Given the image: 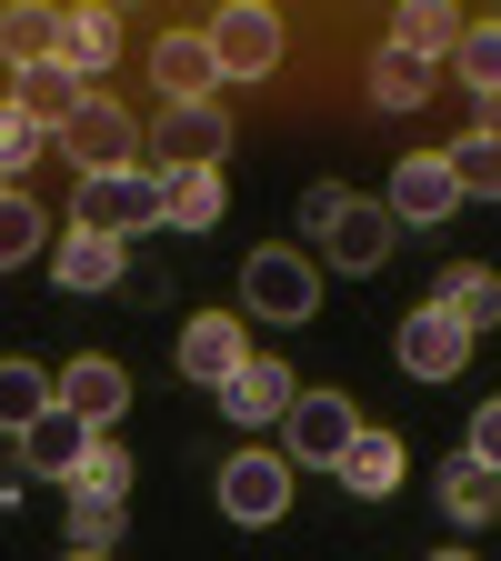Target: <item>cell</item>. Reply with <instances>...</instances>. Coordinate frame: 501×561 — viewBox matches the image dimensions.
I'll return each instance as SVG.
<instances>
[{
	"label": "cell",
	"instance_id": "obj_38",
	"mask_svg": "<svg viewBox=\"0 0 501 561\" xmlns=\"http://www.w3.org/2000/svg\"><path fill=\"white\" fill-rule=\"evenodd\" d=\"M0 191H11V181H0Z\"/></svg>",
	"mask_w": 501,
	"mask_h": 561
},
{
	"label": "cell",
	"instance_id": "obj_2",
	"mask_svg": "<svg viewBox=\"0 0 501 561\" xmlns=\"http://www.w3.org/2000/svg\"><path fill=\"white\" fill-rule=\"evenodd\" d=\"M241 311H251V321H281V331H301V321L321 311V261H311L301 241L251 251V261H241Z\"/></svg>",
	"mask_w": 501,
	"mask_h": 561
},
{
	"label": "cell",
	"instance_id": "obj_21",
	"mask_svg": "<svg viewBox=\"0 0 501 561\" xmlns=\"http://www.w3.org/2000/svg\"><path fill=\"white\" fill-rule=\"evenodd\" d=\"M331 481L351 491V502H391V491H401V442H391V432H372V421H362V442L341 451V471H331Z\"/></svg>",
	"mask_w": 501,
	"mask_h": 561
},
{
	"label": "cell",
	"instance_id": "obj_20",
	"mask_svg": "<svg viewBox=\"0 0 501 561\" xmlns=\"http://www.w3.org/2000/svg\"><path fill=\"white\" fill-rule=\"evenodd\" d=\"M462 21H471V11H452V0H401V11H391V31H382V41H391V50H411V60H432V70H442V60L462 50Z\"/></svg>",
	"mask_w": 501,
	"mask_h": 561
},
{
	"label": "cell",
	"instance_id": "obj_31",
	"mask_svg": "<svg viewBox=\"0 0 501 561\" xmlns=\"http://www.w3.org/2000/svg\"><path fill=\"white\" fill-rule=\"evenodd\" d=\"M41 151H50V130H41V121H21L11 101H0V181H11V171H31Z\"/></svg>",
	"mask_w": 501,
	"mask_h": 561
},
{
	"label": "cell",
	"instance_id": "obj_30",
	"mask_svg": "<svg viewBox=\"0 0 501 561\" xmlns=\"http://www.w3.org/2000/svg\"><path fill=\"white\" fill-rule=\"evenodd\" d=\"M221 210H231L221 171H181V181H171V221H181V231H221Z\"/></svg>",
	"mask_w": 501,
	"mask_h": 561
},
{
	"label": "cell",
	"instance_id": "obj_29",
	"mask_svg": "<svg viewBox=\"0 0 501 561\" xmlns=\"http://www.w3.org/2000/svg\"><path fill=\"white\" fill-rule=\"evenodd\" d=\"M452 70H462V91H471V101H481V91H501V21H462Z\"/></svg>",
	"mask_w": 501,
	"mask_h": 561
},
{
	"label": "cell",
	"instance_id": "obj_18",
	"mask_svg": "<svg viewBox=\"0 0 501 561\" xmlns=\"http://www.w3.org/2000/svg\"><path fill=\"white\" fill-rule=\"evenodd\" d=\"M432 311H442V321H462V331L481 341V331L501 321V271H491V261H452V271L432 280Z\"/></svg>",
	"mask_w": 501,
	"mask_h": 561
},
{
	"label": "cell",
	"instance_id": "obj_26",
	"mask_svg": "<svg viewBox=\"0 0 501 561\" xmlns=\"http://www.w3.org/2000/svg\"><path fill=\"white\" fill-rule=\"evenodd\" d=\"M41 411H50V371H41V362H21V351H11V362H0V432L21 442V432H31Z\"/></svg>",
	"mask_w": 501,
	"mask_h": 561
},
{
	"label": "cell",
	"instance_id": "obj_32",
	"mask_svg": "<svg viewBox=\"0 0 501 561\" xmlns=\"http://www.w3.org/2000/svg\"><path fill=\"white\" fill-rule=\"evenodd\" d=\"M70 491H111V502H121V491H130V451H121V442L101 432V442H91V461H81V481H70Z\"/></svg>",
	"mask_w": 501,
	"mask_h": 561
},
{
	"label": "cell",
	"instance_id": "obj_6",
	"mask_svg": "<svg viewBox=\"0 0 501 561\" xmlns=\"http://www.w3.org/2000/svg\"><path fill=\"white\" fill-rule=\"evenodd\" d=\"M140 140H151L161 181H181V171H221V161H231V111H221V101H171Z\"/></svg>",
	"mask_w": 501,
	"mask_h": 561
},
{
	"label": "cell",
	"instance_id": "obj_25",
	"mask_svg": "<svg viewBox=\"0 0 501 561\" xmlns=\"http://www.w3.org/2000/svg\"><path fill=\"white\" fill-rule=\"evenodd\" d=\"M21 261H50V221H41V201L11 181L0 191V271H21Z\"/></svg>",
	"mask_w": 501,
	"mask_h": 561
},
{
	"label": "cell",
	"instance_id": "obj_3",
	"mask_svg": "<svg viewBox=\"0 0 501 561\" xmlns=\"http://www.w3.org/2000/svg\"><path fill=\"white\" fill-rule=\"evenodd\" d=\"M201 41H210V60H221V91H231V81H271V70H281V50H292V21L261 11V0H231V11H210V21H201Z\"/></svg>",
	"mask_w": 501,
	"mask_h": 561
},
{
	"label": "cell",
	"instance_id": "obj_34",
	"mask_svg": "<svg viewBox=\"0 0 501 561\" xmlns=\"http://www.w3.org/2000/svg\"><path fill=\"white\" fill-rule=\"evenodd\" d=\"M462 451H471V461H491V471H501V391H491V401H481V411H471V442H462Z\"/></svg>",
	"mask_w": 501,
	"mask_h": 561
},
{
	"label": "cell",
	"instance_id": "obj_19",
	"mask_svg": "<svg viewBox=\"0 0 501 561\" xmlns=\"http://www.w3.org/2000/svg\"><path fill=\"white\" fill-rule=\"evenodd\" d=\"M362 91H372V111H421V101L442 91V70H432V60H411V50H391V41H372Z\"/></svg>",
	"mask_w": 501,
	"mask_h": 561
},
{
	"label": "cell",
	"instance_id": "obj_11",
	"mask_svg": "<svg viewBox=\"0 0 501 561\" xmlns=\"http://www.w3.org/2000/svg\"><path fill=\"white\" fill-rule=\"evenodd\" d=\"M91 442H101V432H91V421L50 401V411L31 421V432H21L11 451H21V471H41V481H81V461H91Z\"/></svg>",
	"mask_w": 501,
	"mask_h": 561
},
{
	"label": "cell",
	"instance_id": "obj_8",
	"mask_svg": "<svg viewBox=\"0 0 501 561\" xmlns=\"http://www.w3.org/2000/svg\"><path fill=\"white\" fill-rule=\"evenodd\" d=\"M171 362H181V381L221 391V381L251 362V331H241V311H191V321H181V351H171Z\"/></svg>",
	"mask_w": 501,
	"mask_h": 561
},
{
	"label": "cell",
	"instance_id": "obj_22",
	"mask_svg": "<svg viewBox=\"0 0 501 561\" xmlns=\"http://www.w3.org/2000/svg\"><path fill=\"white\" fill-rule=\"evenodd\" d=\"M60 21H70V11H50V0H11V11H0V70L60 60Z\"/></svg>",
	"mask_w": 501,
	"mask_h": 561
},
{
	"label": "cell",
	"instance_id": "obj_9",
	"mask_svg": "<svg viewBox=\"0 0 501 561\" xmlns=\"http://www.w3.org/2000/svg\"><path fill=\"white\" fill-rule=\"evenodd\" d=\"M391 362H401L411 381H462V371H471V331H462V321H442L432 301H421V311L391 331Z\"/></svg>",
	"mask_w": 501,
	"mask_h": 561
},
{
	"label": "cell",
	"instance_id": "obj_24",
	"mask_svg": "<svg viewBox=\"0 0 501 561\" xmlns=\"http://www.w3.org/2000/svg\"><path fill=\"white\" fill-rule=\"evenodd\" d=\"M60 60L101 91V70L121 60V11H70V21H60Z\"/></svg>",
	"mask_w": 501,
	"mask_h": 561
},
{
	"label": "cell",
	"instance_id": "obj_12",
	"mask_svg": "<svg viewBox=\"0 0 501 561\" xmlns=\"http://www.w3.org/2000/svg\"><path fill=\"white\" fill-rule=\"evenodd\" d=\"M151 91H161V111L171 101H221V60H210L201 31H161L151 41Z\"/></svg>",
	"mask_w": 501,
	"mask_h": 561
},
{
	"label": "cell",
	"instance_id": "obj_37",
	"mask_svg": "<svg viewBox=\"0 0 501 561\" xmlns=\"http://www.w3.org/2000/svg\"><path fill=\"white\" fill-rule=\"evenodd\" d=\"M432 561H481V551H432Z\"/></svg>",
	"mask_w": 501,
	"mask_h": 561
},
{
	"label": "cell",
	"instance_id": "obj_15",
	"mask_svg": "<svg viewBox=\"0 0 501 561\" xmlns=\"http://www.w3.org/2000/svg\"><path fill=\"white\" fill-rule=\"evenodd\" d=\"M391 241H401V221H391L382 201H341V221H331V271L372 280V271L391 261Z\"/></svg>",
	"mask_w": 501,
	"mask_h": 561
},
{
	"label": "cell",
	"instance_id": "obj_4",
	"mask_svg": "<svg viewBox=\"0 0 501 561\" xmlns=\"http://www.w3.org/2000/svg\"><path fill=\"white\" fill-rule=\"evenodd\" d=\"M50 151H60L70 171H81V181H91V171H140V121H130L111 91H91L81 111H70V121L50 130Z\"/></svg>",
	"mask_w": 501,
	"mask_h": 561
},
{
	"label": "cell",
	"instance_id": "obj_23",
	"mask_svg": "<svg viewBox=\"0 0 501 561\" xmlns=\"http://www.w3.org/2000/svg\"><path fill=\"white\" fill-rule=\"evenodd\" d=\"M442 512H452L462 531H481V522L501 512V471L471 461V451H452V461H442Z\"/></svg>",
	"mask_w": 501,
	"mask_h": 561
},
{
	"label": "cell",
	"instance_id": "obj_7",
	"mask_svg": "<svg viewBox=\"0 0 501 561\" xmlns=\"http://www.w3.org/2000/svg\"><path fill=\"white\" fill-rule=\"evenodd\" d=\"M210 491H221V512H231V522H251V531H261V522L292 512V451H231Z\"/></svg>",
	"mask_w": 501,
	"mask_h": 561
},
{
	"label": "cell",
	"instance_id": "obj_28",
	"mask_svg": "<svg viewBox=\"0 0 501 561\" xmlns=\"http://www.w3.org/2000/svg\"><path fill=\"white\" fill-rule=\"evenodd\" d=\"M452 181H462V201H501V140H481V130H462L452 140Z\"/></svg>",
	"mask_w": 501,
	"mask_h": 561
},
{
	"label": "cell",
	"instance_id": "obj_13",
	"mask_svg": "<svg viewBox=\"0 0 501 561\" xmlns=\"http://www.w3.org/2000/svg\"><path fill=\"white\" fill-rule=\"evenodd\" d=\"M50 401H60V411H81L91 432H111V421L130 411V371H121V362H101V351H81L70 371H50Z\"/></svg>",
	"mask_w": 501,
	"mask_h": 561
},
{
	"label": "cell",
	"instance_id": "obj_1",
	"mask_svg": "<svg viewBox=\"0 0 501 561\" xmlns=\"http://www.w3.org/2000/svg\"><path fill=\"white\" fill-rule=\"evenodd\" d=\"M70 221L101 231V241H140L171 221V181L161 171H91L81 191H70Z\"/></svg>",
	"mask_w": 501,
	"mask_h": 561
},
{
	"label": "cell",
	"instance_id": "obj_33",
	"mask_svg": "<svg viewBox=\"0 0 501 561\" xmlns=\"http://www.w3.org/2000/svg\"><path fill=\"white\" fill-rule=\"evenodd\" d=\"M341 201H351L341 181H311V191H301V241H331V221H341Z\"/></svg>",
	"mask_w": 501,
	"mask_h": 561
},
{
	"label": "cell",
	"instance_id": "obj_36",
	"mask_svg": "<svg viewBox=\"0 0 501 561\" xmlns=\"http://www.w3.org/2000/svg\"><path fill=\"white\" fill-rule=\"evenodd\" d=\"M60 561H111V551H60Z\"/></svg>",
	"mask_w": 501,
	"mask_h": 561
},
{
	"label": "cell",
	"instance_id": "obj_17",
	"mask_svg": "<svg viewBox=\"0 0 501 561\" xmlns=\"http://www.w3.org/2000/svg\"><path fill=\"white\" fill-rule=\"evenodd\" d=\"M81 101H91V81H81L70 60H31V70H11V111H21V121H41V130H60Z\"/></svg>",
	"mask_w": 501,
	"mask_h": 561
},
{
	"label": "cell",
	"instance_id": "obj_16",
	"mask_svg": "<svg viewBox=\"0 0 501 561\" xmlns=\"http://www.w3.org/2000/svg\"><path fill=\"white\" fill-rule=\"evenodd\" d=\"M50 280H60V291H121V280H130V251L70 221V231L50 241Z\"/></svg>",
	"mask_w": 501,
	"mask_h": 561
},
{
	"label": "cell",
	"instance_id": "obj_5",
	"mask_svg": "<svg viewBox=\"0 0 501 561\" xmlns=\"http://www.w3.org/2000/svg\"><path fill=\"white\" fill-rule=\"evenodd\" d=\"M351 442H362V401H351V391H301L292 411H281V451H292V471H341Z\"/></svg>",
	"mask_w": 501,
	"mask_h": 561
},
{
	"label": "cell",
	"instance_id": "obj_35",
	"mask_svg": "<svg viewBox=\"0 0 501 561\" xmlns=\"http://www.w3.org/2000/svg\"><path fill=\"white\" fill-rule=\"evenodd\" d=\"M471 130H481V140H501V91H481V101H471Z\"/></svg>",
	"mask_w": 501,
	"mask_h": 561
},
{
	"label": "cell",
	"instance_id": "obj_27",
	"mask_svg": "<svg viewBox=\"0 0 501 561\" xmlns=\"http://www.w3.org/2000/svg\"><path fill=\"white\" fill-rule=\"evenodd\" d=\"M130 531V502H111V491H70V551H111Z\"/></svg>",
	"mask_w": 501,
	"mask_h": 561
},
{
	"label": "cell",
	"instance_id": "obj_10",
	"mask_svg": "<svg viewBox=\"0 0 501 561\" xmlns=\"http://www.w3.org/2000/svg\"><path fill=\"white\" fill-rule=\"evenodd\" d=\"M382 210H391L401 231H432V221H452V210H462V181H452V161H442V151H411V161L391 171Z\"/></svg>",
	"mask_w": 501,
	"mask_h": 561
},
{
	"label": "cell",
	"instance_id": "obj_14",
	"mask_svg": "<svg viewBox=\"0 0 501 561\" xmlns=\"http://www.w3.org/2000/svg\"><path fill=\"white\" fill-rule=\"evenodd\" d=\"M210 401H221V421H241V432H271V421L301 401V381L281 371V362H261V351H251V362H241L221 391H210Z\"/></svg>",
	"mask_w": 501,
	"mask_h": 561
}]
</instances>
